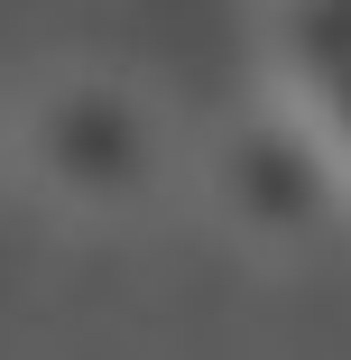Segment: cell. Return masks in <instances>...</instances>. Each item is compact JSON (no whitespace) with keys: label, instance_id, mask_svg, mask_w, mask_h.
<instances>
[{"label":"cell","instance_id":"cell-1","mask_svg":"<svg viewBox=\"0 0 351 360\" xmlns=\"http://www.w3.org/2000/svg\"><path fill=\"white\" fill-rule=\"evenodd\" d=\"M28 167L75 212H139L167 185V129L129 84L75 75L28 111Z\"/></svg>","mask_w":351,"mask_h":360},{"label":"cell","instance_id":"cell-2","mask_svg":"<svg viewBox=\"0 0 351 360\" xmlns=\"http://www.w3.org/2000/svg\"><path fill=\"white\" fill-rule=\"evenodd\" d=\"M203 194L213 212L259 240V250H305L333 212H342V167L324 148V129L296 120V111H259V120H231L203 158Z\"/></svg>","mask_w":351,"mask_h":360},{"label":"cell","instance_id":"cell-3","mask_svg":"<svg viewBox=\"0 0 351 360\" xmlns=\"http://www.w3.org/2000/svg\"><path fill=\"white\" fill-rule=\"evenodd\" d=\"M314 129H324V148H333V167H342V185H351V84L324 93V120H314Z\"/></svg>","mask_w":351,"mask_h":360}]
</instances>
